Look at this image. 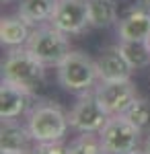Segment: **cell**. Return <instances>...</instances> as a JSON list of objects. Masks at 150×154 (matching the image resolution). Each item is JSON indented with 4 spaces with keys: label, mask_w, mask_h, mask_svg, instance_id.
I'll return each mask as SVG.
<instances>
[{
    "label": "cell",
    "mask_w": 150,
    "mask_h": 154,
    "mask_svg": "<svg viewBox=\"0 0 150 154\" xmlns=\"http://www.w3.org/2000/svg\"><path fill=\"white\" fill-rule=\"evenodd\" d=\"M2 154H12V152H2Z\"/></svg>",
    "instance_id": "obj_23"
},
{
    "label": "cell",
    "mask_w": 150,
    "mask_h": 154,
    "mask_svg": "<svg viewBox=\"0 0 150 154\" xmlns=\"http://www.w3.org/2000/svg\"><path fill=\"white\" fill-rule=\"evenodd\" d=\"M97 70H99V80H127L134 68L123 58L119 45H111L101 51L97 60Z\"/></svg>",
    "instance_id": "obj_9"
},
{
    "label": "cell",
    "mask_w": 150,
    "mask_h": 154,
    "mask_svg": "<svg viewBox=\"0 0 150 154\" xmlns=\"http://www.w3.org/2000/svg\"><path fill=\"white\" fill-rule=\"evenodd\" d=\"M29 154H68V146L58 140V142H37L35 148H31Z\"/></svg>",
    "instance_id": "obj_19"
},
{
    "label": "cell",
    "mask_w": 150,
    "mask_h": 154,
    "mask_svg": "<svg viewBox=\"0 0 150 154\" xmlns=\"http://www.w3.org/2000/svg\"><path fill=\"white\" fill-rule=\"evenodd\" d=\"M45 66L35 58L27 48L19 45L6 54L2 64V82L14 84L27 93H37L45 84Z\"/></svg>",
    "instance_id": "obj_1"
},
{
    "label": "cell",
    "mask_w": 150,
    "mask_h": 154,
    "mask_svg": "<svg viewBox=\"0 0 150 154\" xmlns=\"http://www.w3.org/2000/svg\"><path fill=\"white\" fill-rule=\"evenodd\" d=\"M144 12V14H150V0H130V4L126 6V12Z\"/></svg>",
    "instance_id": "obj_20"
},
{
    "label": "cell",
    "mask_w": 150,
    "mask_h": 154,
    "mask_svg": "<svg viewBox=\"0 0 150 154\" xmlns=\"http://www.w3.org/2000/svg\"><path fill=\"white\" fill-rule=\"evenodd\" d=\"M56 4H58V0H21L19 17L29 25H39L52 19Z\"/></svg>",
    "instance_id": "obj_14"
},
{
    "label": "cell",
    "mask_w": 150,
    "mask_h": 154,
    "mask_svg": "<svg viewBox=\"0 0 150 154\" xmlns=\"http://www.w3.org/2000/svg\"><path fill=\"white\" fill-rule=\"evenodd\" d=\"M119 49L127 60V64L140 70V68H148L150 66V45L148 41H121Z\"/></svg>",
    "instance_id": "obj_16"
},
{
    "label": "cell",
    "mask_w": 150,
    "mask_h": 154,
    "mask_svg": "<svg viewBox=\"0 0 150 154\" xmlns=\"http://www.w3.org/2000/svg\"><path fill=\"white\" fill-rule=\"evenodd\" d=\"M119 39L121 41H148L150 37V14L127 12L119 21Z\"/></svg>",
    "instance_id": "obj_12"
},
{
    "label": "cell",
    "mask_w": 150,
    "mask_h": 154,
    "mask_svg": "<svg viewBox=\"0 0 150 154\" xmlns=\"http://www.w3.org/2000/svg\"><path fill=\"white\" fill-rule=\"evenodd\" d=\"M140 128L134 125L123 113L111 115L99 131L105 154H130L138 150L140 144Z\"/></svg>",
    "instance_id": "obj_5"
},
{
    "label": "cell",
    "mask_w": 150,
    "mask_h": 154,
    "mask_svg": "<svg viewBox=\"0 0 150 154\" xmlns=\"http://www.w3.org/2000/svg\"><path fill=\"white\" fill-rule=\"evenodd\" d=\"M89 17L91 27L103 29L113 25L117 19V2L115 0H89Z\"/></svg>",
    "instance_id": "obj_15"
},
{
    "label": "cell",
    "mask_w": 150,
    "mask_h": 154,
    "mask_svg": "<svg viewBox=\"0 0 150 154\" xmlns=\"http://www.w3.org/2000/svg\"><path fill=\"white\" fill-rule=\"evenodd\" d=\"M68 154H105L101 138L95 134H80L74 142H70Z\"/></svg>",
    "instance_id": "obj_17"
},
{
    "label": "cell",
    "mask_w": 150,
    "mask_h": 154,
    "mask_svg": "<svg viewBox=\"0 0 150 154\" xmlns=\"http://www.w3.org/2000/svg\"><path fill=\"white\" fill-rule=\"evenodd\" d=\"M97 78V62L82 51H70L58 66V82L70 93H86Z\"/></svg>",
    "instance_id": "obj_4"
},
{
    "label": "cell",
    "mask_w": 150,
    "mask_h": 154,
    "mask_svg": "<svg viewBox=\"0 0 150 154\" xmlns=\"http://www.w3.org/2000/svg\"><path fill=\"white\" fill-rule=\"evenodd\" d=\"M134 125H138L140 130H148L150 128V101L146 99H136L132 105L127 107L123 113Z\"/></svg>",
    "instance_id": "obj_18"
},
{
    "label": "cell",
    "mask_w": 150,
    "mask_h": 154,
    "mask_svg": "<svg viewBox=\"0 0 150 154\" xmlns=\"http://www.w3.org/2000/svg\"><path fill=\"white\" fill-rule=\"evenodd\" d=\"M144 152L150 154V131H148V136H146V142H144Z\"/></svg>",
    "instance_id": "obj_21"
},
{
    "label": "cell",
    "mask_w": 150,
    "mask_h": 154,
    "mask_svg": "<svg viewBox=\"0 0 150 154\" xmlns=\"http://www.w3.org/2000/svg\"><path fill=\"white\" fill-rule=\"evenodd\" d=\"M49 23L66 35H76L91 25L89 0H58Z\"/></svg>",
    "instance_id": "obj_7"
},
{
    "label": "cell",
    "mask_w": 150,
    "mask_h": 154,
    "mask_svg": "<svg viewBox=\"0 0 150 154\" xmlns=\"http://www.w3.org/2000/svg\"><path fill=\"white\" fill-rule=\"evenodd\" d=\"M29 103H31V93L14 84L2 82V88H0V117L2 119H14L23 115L29 109Z\"/></svg>",
    "instance_id": "obj_11"
},
{
    "label": "cell",
    "mask_w": 150,
    "mask_h": 154,
    "mask_svg": "<svg viewBox=\"0 0 150 154\" xmlns=\"http://www.w3.org/2000/svg\"><path fill=\"white\" fill-rule=\"evenodd\" d=\"M109 117L111 115L99 103L97 95H91L86 91V93H82V97L74 105V109L70 111L68 123L72 130L80 131V134H99Z\"/></svg>",
    "instance_id": "obj_6"
},
{
    "label": "cell",
    "mask_w": 150,
    "mask_h": 154,
    "mask_svg": "<svg viewBox=\"0 0 150 154\" xmlns=\"http://www.w3.org/2000/svg\"><path fill=\"white\" fill-rule=\"evenodd\" d=\"M95 95H97L99 103L105 107V111L109 115L126 113L127 107L138 99L136 97V86L132 84L130 78L127 80H101Z\"/></svg>",
    "instance_id": "obj_8"
},
{
    "label": "cell",
    "mask_w": 150,
    "mask_h": 154,
    "mask_svg": "<svg viewBox=\"0 0 150 154\" xmlns=\"http://www.w3.org/2000/svg\"><path fill=\"white\" fill-rule=\"evenodd\" d=\"M25 48L43 66H56V68L70 54V43L66 39V33H62L54 25L35 27L27 39V43H25Z\"/></svg>",
    "instance_id": "obj_2"
},
{
    "label": "cell",
    "mask_w": 150,
    "mask_h": 154,
    "mask_svg": "<svg viewBox=\"0 0 150 154\" xmlns=\"http://www.w3.org/2000/svg\"><path fill=\"white\" fill-rule=\"evenodd\" d=\"M68 125L70 123L64 111L52 101L35 105L27 119V128L35 142H58L66 136Z\"/></svg>",
    "instance_id": "obj_3"
},
{
    "label": "cell",
    "mask_w": 150,
    "mask_h": 154,
    "mask_svg": "<svg viewBox=\"0 0 150 154\" xmlns=\"http://www.w3.org/2000/svg\"><path fill=\"white\" fill-rule=\"evenodd\" d=\"M33 140L29 128H23L14 119H2V130H0V148L2 152L12 154H29V142Z\"/></svg>",
    "instance_id": "obj_10"
},
{
    "label": "cell",
    "mask_w": 150,
    "mask_h": 154,
    "mask_svg": "<svg viewBox=\"0 0 150 154\" xmlns=\"http://www.w3.org/2000/svg\"><path fill=\"white\" fill-rule=\"evenodd\" d=\"M29 35H31L29 23L23 21L19 14L2 19V23H0V41H2V45H8V48L25 45Z\"/></svg>",
    "instance_id": "obj_13"
},
{
    "label": "cell",
    "mask_w": 150,
    "mask_h": 154,
    "mask_svg": "<svg viewBox=\"0 0 150 154\" xmlns=\"http://www.w3.org/2000/svg\"><path fill=\"white\" fill-rule=\"evenodd\" d=\"M130 154H146L144 150H134V152H130Z\"/></svg>",
    "instance_id": "obj_22"
},
{
    "label": "cell",
    "mask_w": 150,
    "mask_h": 154,
    "mask_svg": "<svg viewBox=\"0 0 150 154\" xmlns=\"http://www.w3.org/2000/svg\"><path fill=\"white\" fill-rule=\"evenodd\" d=\"M148 45H150V37H148Z\"/></svg>",
    "instance_id": "obj_24"
}]
</instances>
